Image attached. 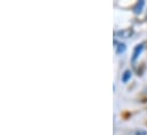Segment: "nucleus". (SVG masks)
Instances as JSON below:
<instances>
[{
	"instance_id": "nucleus-1",
	"label": "nucleus",
	"mask_w": 147,
	"mask_h": 135,
	"mask_svg": "<svg viewBox=\"0 0 147 135\" xmlns=\"http://www.w3.org/2000/svg\"><path fill=\"white\" fill-rule=\"evenodd\" d=\"M144 50V44H138L135 50H134V53H132V61H136V59L139 57V55L143 52Z\"/></svg>"
},
{
	"instance_id": "nucleus-2",
	"label": "nucleus",
	"mask_w": 147,
	"mask_h": 135,
	"mask_svg": "<svg viewBox=\"0 0 147 135\" xmlns=\"http://www.w3.org/2000/svg\"><path fill=\"white\" fill-rule=\"evenodd\" d=\"M134 33V31L131 29H128V30H121L119 32H116V35L119 37H123V39H127V37H130Z\"/></svg>"
},
{
	"instance_id": "nucleus-3",
	"label": "nucleus",
	"mask_w": 147,
	"mask_h": 135,
	"mask_svg": "<svg viewBox=\"0 0 147 135\" xmlns=\"http://www.w3.org/2000/svg\"><path fill=\"white\" fill-rule=\"evenodd\" d=\"M144 6H145V1H144V0H140L139 2H137V5H136L135 8H134L135 14H140L142 10H143V8H144Z\"/></svg>"
},
{
	"instance_id": "nucleus-4",
	"label": "nucleus",
	"mask_w": 147,
	"mask_h": 135,
	"mask_svg": "<svg viewBox=\"0 0 147 135\" xmlns=\"http://www.w3.org/2000/svg\"><path fill=\"white\" fill-rule=\"evenodd\" d=\"M131 76H132V73H131V70L127 69V70H125L123 74H122V82H123V83H127L128 81H130Z\"/></svg>"
},
{
	"instance_id": "nucleus-5",
	"label": "nucleus",
	"mask_w": 147,
	"mask_h": 135,
	"mask_svg": "<svg viewBox=\"0 0 147 135\" xmlns=\"http://www.w3.org/2000/svg\"><path fill=\"white\" fill-rule=\"evenodd\" d=\"M125 50H127V47H125L124 43H119V44H117V47H116V52H117L119 55L124 53Z\"/></svg>"
},
{
	"instance_id": "nucleus-6",
	"label": "nucleus",
	"mask_w": 147,
	"mask_h": 135,
	"mask_svg": "<svg viewBox=\"0 0 147 135\" xmlns=\"http://www.w3.org/2000/svg\"><path fill=\"white\" fill-rule=\"evenodd\" d=\"M136 135H147V133L145 131H138V132L136 133Z\"/></svg>"
}]
</instances>
